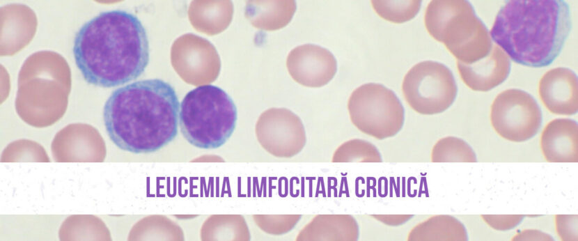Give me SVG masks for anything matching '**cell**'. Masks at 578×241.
<instances>
[{
  "mask_svg": "<svg viewBox=\"0 0 578 241\" xmlns=\"http://www.w3.org/2000/svg\"><path fill=\"white\" fill-rule=\"evenodd\" d=\"M72 52L84 80L103 88L136 79L150 59L146 29L123 10L102 12L86 22L76 33Z\"/></svg>",
  "mask_w": 578,
  "mask_h": 241,
  "instance_id": "cell-1",
  "label": "cell"
},
{
  "mask_svg": "<svg viewBox=\"0 0 578 241\" xmlns=\"http://www.w3.org/2000/svg\"><path fill=\"white\" fill-rule=\"evenodd\" d=\"M180 102L173 87L159 79L140 80L114 90L103 109L105 130L120 149L155 152L178 134Z\"/></svg>",
  "mask_w": 578,
  "mask_h": 241,
  "instance_id": "cell-2",
  "label": "cell"
},
{
  "mask_svg": "<svg viewBox=\"0 0 578 241\" xmlns=\"http://www.w3.org/2000/svg\"><path fill=\"white\" fill-rule=\"evenodd\" d=\"M572 28L562 0H511L499 10L490 36L514 62L531 68L550 65Z\"/></svg>",
  "mask_w": 578,
  "mask_h": 241,
  "instance_id": "cell-3",
  "label": "cell"
},
{
  "mask_svg": "<svg viewBox=\"0 0 578 241\" xmlns=\"http://www.w3.org/2000/svg\"><path fill=\"white\" fill-rule=\"evenodd\" d=\"M424 23L429 34L463 63L471 64L485 58L492 47L486 26L468 1H431Z\"/></svg>",
  "mask_w": 578,
  "mask_h": 241,
  "instance_id": "cell-4",
  "label": "cell"
},
{
  "mask_svg": "<svg viewBox=\"0 0 578 241\" xmlns=\"http://www.w3.org/2000/svg\"><path fill=\"white\" fill-rule=\"evenodd\" d=\"M237 118L232 98L214 85H203L189 91L180 106L181 132L190 144L198 148L223 146L232 135Z\"/></svg>",
  "mask_w": 578,
  "mask_h": 241,
  "instance_id": "cell-5",
  "label": "cell"
},
{
  "mask_svg": "<svg viewBox=\"0 0 578 241\" xmlns=\"http://www.w3.org/2000/svg\"><path fill=\"white\" fill-rule=\"evenodd\" d=\"M347 109L353 125L377 139L395 136L403 127L404 108L395 93L380 84L368 83L351 93Z\"/></svg>",
  "mask_w": 578,
  "mask_h": 241,
  "instance_id": "cell-6",
  "label": "cell"
},
{
  "mask_svg": "<svg viewBox=\"0 0 578 241\" xmlns=\"http://www.w3.org/2000/svg\"><path fill=\"white\" fill-rule=\"evenodd\" d=\"M402 91L413 110L423 115H434L451 106L456 98L458 87L447 66L437 61H425L407 72Z\"/></svg>",
  "mask_w": 578,
  "mask_h": 241,
  "instance_id": "cell-7",
  "label": "cell"
},
{
  "mask_svg": "<svg viewBox=\"0 0 578 241\" xmlns=\"http://www.w3.org/2000/svg\"><path fill=\"white\" fill-rule=\"evenodd\" d=\"M490 122L495 132L513 142L533 137L542 124V112L529 93L510 88L497 95L490 110Z\"/></svg>",
  "mask_w": 578,
  "mask_h": 241,
  "instance_id": "cell-8",
  "label": "cell"
},
{
  "mask_svg": "<svg viewBox=\"0 0 578 241\" xmlns=\"http://www.w3.org/2000/svg\"><path fill=\"white\" fill-rule=\"evenodd\" d=\"M288 67L296 81L307 87L318 88L333 79L337 63L333 54L326 48L306 44L291 52Z\"/></svg>",
  "mask_w": 578,
  "mask_h": 241,
  "instance_id": "cell-9",
  "label": "cell"
},
{
  "mask_svg": "<svg viewBox=\"0 0 578 241\" xmlns=\"http://www.w3.org/2000/svg\"><path fill=\"white\" fill-rule=\"evenodd\" d=\"M538 92L551 113L571 116L577 112L578 82L573 70L563 67L549 70L540 79Z\"/></svg>",
  "mask_w": 578,
  "mask_h": 241,
  "instance_id": "cell-10",
  "label": "cell"
},
{
  "mask_svg": "<svg viewBox=\"0 0 578 241\" xmlns=\"http://www.w3.org/2000/svg\"><path fill=\"white\" fill-rule=\"evenodd\" d=\"M457 67L463 82L471 90L487 92L502 84L510 71V61L497 45H492L485 58L465 64L457 61Z\"/></svg>",
  "mask_w": 578,
  "mask_h": 241,
  "instance_id": "cell-11",
  "label": "cell"
},
{
  "mask_svg": "<svg viewBox=\"0 0 578 241\" xmlns=\"http://www.w3.org/2000/svg\"><path fill=\"white\" fill-rule=\"evenodd\" d=\"M540 148L549 162H577L578 126L570 118L551 120L543 129Z\"/></svg>",
  "mask_w": 578,
  "mask_h": 241,
  "instance_id": "cell-12",
  "label": "cell"
},
{
  "mask_svg": "<svg viewBox=\"0 0 578 241\" xmlns=\"http://www.w3.org/2000/svg\"><path fill=\"white\" fill-rule=\"evenodd\" d=\"M298 238L308 241H356L359 226L351 215H317L305 226Z\"/></svg>",
  "mask_w": 578,
  "mask_h": 241,
  "instance_id": "cell-13",
  "label": "cell"
},
{
  "mask_svg": "<svg viewBox=\"0 0 578 241\" xmlns=\"http://www.w3.org/2000/svg\"><path fill=\"white\" fill-rule=\"evenodd\" d=\"M409 241H467L464 226L451 215H436L416 225L409 233Z\"/></svg>",
  "mask_w": 578,
  "mask_h": 241,
  "instance_id": "cell-14",
  "label": "cell"
},
{
  "mask_svg": "<svg viewBox=\"0 0 578 241\" xmlns=\"http://www.w3.org/2000/svg\"><path fill=\"white\" fill-rule=\"evenodd\" d=\"M432 162H476V154L464 140L455 137L439 139L431 152Z\"/></svg>",
  "mask_w": 578,
  "mask_h": 241,
  "instance_id": "cell-15",
  "label": "cell"
},
{
  "mask_svg": "<svg viewBox=\"0 0 578 241\" xmlns=\"http://www.w3.org/2000/svg\"><path fill=\"white\" fill-rule=\"evenodd\" d=\"M333 162H381L377 148L371 143L359 139L349 140L334 152Z\"/></svg>",
  "mask_w": 578,
  "mask_h": 241,
  "instance_id": "cell-16",
  "label": "cell"
},
{
  "mask_svg": "<svg viewBox=\"0 0 578 241\" xmlns=\"http://www.w3.org/2000/svg\"><path fill=\"white\" fill-rule=\"evenodd\" d=\"M373 8L385 20L401 24L413 19L419 13L421 1H371Z\"/></svg>",
  "mask_w": 578,
  "mask_h": 241,
  "instance_id": "cell-17",
  "label": "cell"
},
{
  "mask_svg": "<svg viewBox=\"0 0 578 241\" xmlns=\"http://www.w3.org/2000/svg\"><path fill=\"white\" fill-rule=\"evenodd\" d=\"M577 219V215L555 216L556 231L561 240L564 241L578 240Z\"/></svg>",
  "mask_w": 578,
  "mask_h": 241,
  "instance_id": "cell-18",
  "label": "cell"
},
{
  "mask_svg": "<svg viewBox=\"0 0 578 241\" xmlns=\"http://www.w3.org/2000/svg\"><path fill=\"white\" fill-rule=\"evenodd\" d=\"M484 221L497 231H507L515 228L523 219L522 215H481Z\"/></svg>",
  "mask_w": 578,
  "mask_h": 241,
  "instance_id": "cell-19",
  "label": "cell"
},
{
  "mask_svg": "<svg viewBox=\"0 0 578 241\" xmlns=\"http://www.w3.org/2000/svg\"><path fill=\"white\" fill-rule=\"evenodd\" d=\"M512 240H554L553 238L542 231L536 229H525L513 237Z\"/></svg>",
  "mask_w": 578,
  "mask_h": 241,
  "instance_id": "cell-20",
  "label": "cell"
},
{
  "mask_svg": "<svg viewBox=\"0 0 578 241\" xmlns=\"http://www.w3.org/2000/svg\"><path fill=\"white\" fill-rule=\"evenodd\" d=\"M375 219L388 226H399L412 218V215H374Z\"/></svg>",
  "mask_w": 578,
  "mask_h": 241,
  "instance_id": "cell-21",
  "label": "cell"
}]
</instances>
